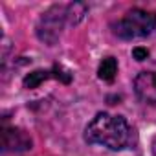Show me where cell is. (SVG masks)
<instances>
[{
  "label": "cell",
  "instance_id": "6da1fadb",
  "mask_svg": "<svg viewBox=\"0 0 156 156\" xmlns=\"http://www.w3.org/2000/svg\"><path fill=\"white\" fill-rule=\"evenodd\" d=\"M85 140L92 145H103L110 151H123L136 145V132L123 116L99 112L87 125Z\"/></svg>",
  "mask_w": 156,
  "mask_h": 156
},
{
  "label": "cell",
  "instance_id": "7a4b0ae2",
  "mask_svg": "<svg viewBox=\"0 0 156 156\" xmlns=\"http://www.w3.org/2000/svg\"><path fill=\"white\" fill-rule=\"evenodd\" d=\"M156 28V15L145 9H130L119 20L112 22V33L119 39H141Z\"/></svg>",
  "mask_w": 156,
  "mask_h": 156
},
{
  "label": "cell",
  "instance_id": "3957f363",
  "mask_svg": "<svg viewBox=\"0 0 156 156\" xmlns=\"http://www.w3.org/2000/svg\"><path fill=\"white\" fill-rule=\"evenodd\" d=\"M68 22V15H66V6H51L48 11L42 13V17L39 19V24H37V37L46 42L48 46H53L61 33H62V28L64 24Z\"/></svg>",
  "mask_w": 156,
  "mask_h": 156
},
{
  "label": "cell",
  "instance_id": "277c9868",
  "mask_svg": "<svg viewBox=\"0 0 156 156\" xmlns=\"http://www.w3.org/2000/svg\"><path fill=\"white\" fill-rule=\"evenodd\" d=\"M31 138L26 130L17 127H4L2 129V151L4 152H22L31 149Z\"/></svg>",
  "mask_w": 156,
  "mask_h": 156
},
{
  "label": "cell",
  "instance_id": "5b68a950",
  "mask_svg": "<svg viewBox=\"0 0 156 156\" xmlns=\"http://www.w3.org/2000/svg\"><path fill=\"white\" fill-rule=\"evenodd\" d=\"M134 92L143 103L156 105V73L140 72L134 79Z\"/></svg>",
  "mask_w": 156,
  "mask_h": 156
},
{
  "label": "cell",
  "instance_id": "8992f818",
  "mask_svg": "<svg viewBox=\"0 0 156 156\" xmlns=\"http://www.w3.org/2000/svg\"><path fill=\"white\" fill-rule=\"evenodd\" d=\"M50 77H55V79H61L62 83H70L72 81V75L62 70L61 66H53L51 70H35L31 73H28L24 77V87L26 88H37L42 81L50 79Z\"/></svg>",
  "mask_w": 156,
  "mask_h": 156
},
{
  "label": "cell",
  "instance_id": "52a82bcc",
  "mask_svg": "<svg viewBox=\"0 0 156 156\" xmlns=\"http://www.w3.org/2000/svg\"><path fill=\"white\" fill-rule=\"evenodd\" d=\"M118 73V61L114 57H105L98 68V75H99V79L103 81H114V77Z\"/></svg>",
  "mask_w": 156,
  "mask_h": 156
},
{
  "label": "cell",
  "instance_id": "ba28073f",
  "mask_svg": "<svg viewBox=\"0 0 156 156\" xmlns=\"http://www.w3.org/2000/svg\"><path fill=\"white\" fill-rule=\"evenodd\" d=\"M66 15H68L70 24H77L87 15V6L85 4H70V6H66Z\"/></svg>",
  "mask_w": 156,
  "mask_h": 156
},
{
  "label": "cell",
  "instance_id": "9c48e42d",
  "mask_svg": "<svg viewBox=\"0 0 156 156\" xmlns=\"http://www.w3.org/2000/svg\"><path fill=\"white\" fill-rule=\"evenodd\" d=\"M132 55H134L138 61H143V59L149 57V50H147V48H134V50H132Z\"/></svg>",
  "mask_w": 156,
  "mask_h": 156
},
{
  "label": "cell",
  "instance_id": "30bf717a",
  "mask_svg": "<svg viewBox=\"0 0 156 156\" xmlns=\"http://www.w3.org/2000/svg\"><path fill=\"white\" fill-rule=\"evenodd\" d=\"M152 154H154V156H156V141H154V143H152Z\"/></svg>",
  "mask_w": 156,
  "mask_h": 156
}]
</instances>
